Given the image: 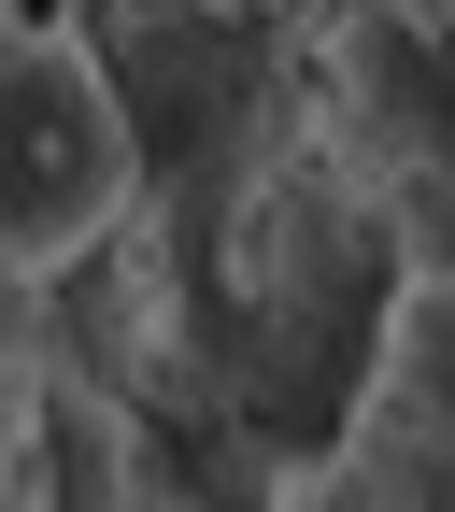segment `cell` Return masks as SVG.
Returning a JSON list of instances; mask_svg holds the SVG:
<instances>
[{
	"label": "cell",
	"instance_id": "cell-1",
	"mask_svg": "<svg viewBox=\"0 0 455 512\" xmlns=\"http://www.w3.org/2000/svg\"><path fill=\"white\" fill-rule=\"evenodd\" d=\"M128 200H143V143L114 72L57 15H0V299L72 285L128 228Z\"/></svg>",
	"mask_w": 455,
	"mask_h": 512
},
{
	"label": "cell",
	"instance_id": "cell-2",
	"mask_svg": "<svg viewBox=\"0 0 455 512\" xmlns=\"http://www.w3.org/2000/svg\"><path fill=\"white\" fill-rule=\"evenodd\" d=\"M285 512H455V441H427L413 413L356 399V413H342V441L285 484Z\"/></svg>",
	"mask_w": 455,
	"mask_h": 512
},
{
	"label": "cell",
	"instance_id": "cell-3",
	"mask_svg": "<svg viewBox=\"0 0 455 512\" xmlns=\"http://www.w3.org/2000/svg\"><path fill=\"white\" fill-rule=\"evenodd\" d=\"M356 399H384V413H413L427 441H455V271H413V285H399L384 356H370Z\"/></svg>",
	"mask_w": 455,
	"mask_h": 512
},
{
	"label": "cell",
	"instance_id": "cell-4",
	"mask_svg": "<svg viewBox=\"0 0 455 512\" xmlns=\"http://www.w3.org/2000/svg\"><path fill=\"white\" fill-rule=\"evenodd\" d=\"M0 512H43V484H29V384L0 370Z\"/></svg>",
	"mask_w": 455,
	"mask_h": 512
}]
</instances>
